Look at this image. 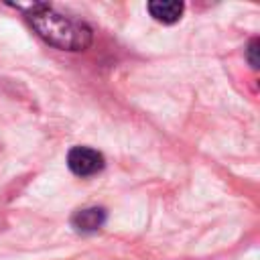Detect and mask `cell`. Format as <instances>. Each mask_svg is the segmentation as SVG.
I'll return each instance as SVG.
<instances>
[{
	"instance_id": "3",
	"label": "cell",
	"mask_w": 260,
	"mask_h": 260,
	"mask_svg": "<svg viewBox=\"0 0 260 260\" xmlns=\"http://www.w3.org/2000/svg\"><path fill=\"white\" fill-rule=\"evenodd\" d=\"M185 10V4L183 2H177V0H154V2H148V12L152 18H156L158 22H165V24H173L181 18Z\"/></svg>"
},
{
	"instance_id": "2",
	"label": "cell",
	"mask_w": 260,
	"mask_h": 260,
	"mask_svg": "<svg viewBox=\"0 0 260 260\" xmlns=\"http://www.w3.org/2000/svg\"><path fill=\"white\" fill-rule=\"evenodd\" d=\"M104 154L89 146H75L67 154V167L77 177H91L104 169Z\"/></svg>"
},
{
	"instance_id": "5",
	"label": "cell",
	"mask_w": 260,
	"mask_h": 260,
	"mask_svg": "<svg viewBox=\"0 0 260 260\" xmlns=\"http://www.w3.org/2000/svg\"><path fill=\"white\" fill-rule=\"evenodd\" d=\"M254 53H256V41L250 45V61H252V67H256L258 63H256V59H254Z\"/></svg>"
},
{
	"instance_id": "1",
	"label": "cell",
	"mask_w": 260,
	"mask_h": 260,
	"mask_svg": "<svg viewBox=\"0 0 260 260\" xmlns=\"http://www.w3.org/2000/svg\"><path fill=\"white\" fill-rule=\"evenodd\" d=\"M28 22L49 45L67 51H85L91 45V28L67 14L57 12L49 4H35L28 12Z\"/></svg>"
},
{
	"instance_id": "4",
	"label": "cell",
	"mask_w": 260,
	"mask_h": 260,
	"mask_svg": "<svg viewBox=\"0 0 260 260\" xmlns=\"http://www.w3.org/2000/svg\"><path fill=\"white\" fill-rule=\"evenodd\" d=\"M104 221H106V211L102 207L79 209L71 217V225L77 232H95V230H100L104 225Z\"/></svg>"
}]
</instances>
